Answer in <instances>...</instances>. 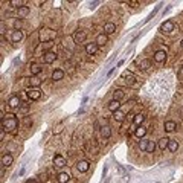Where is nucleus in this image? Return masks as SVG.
<instances>
[{"label": "nucleus", "mask_w": 183, "mask_h": 183, "mask_svg": "<svg viewBox=\"0 0 183 183\" xmlns=\"http://www.w3.org/2000/svg\"><path fill=\"white\" fill-rule=\"evenodd\" d=\"M5 139V130L2 128V131H0V140H3Z\"/></svg>", "instance_id": "obj_40"}, {"label": "nucleus", "mask_w": 183, "mask_h": 183, "mask_svg": "<svg viewBox=\"0 0 183 183\" xmlns=\"http://www.w3.org/2000/svg\"><path fill=\"white\" fill-rule=\"evenodd\" d=\"M87 38V34L84 31H75V34H73V41L75 43H84Z\"/></svg>", "instance_id": "obj_3"}, {"label": "nucleus", "mask_w": 183, "mask_h": 183, "mask_svg": "<svg viewBox=\"0 0 183 183\" xmlns=\"http://www.w3.org/2000/svg\"><path fill=\"white\" fill-rule=\"evenodd\" d=\"M11 5H14V6H17V8H20V6H23V2H18V0H12V2H9Z\"/></svg>", "instance_id": "obj_35"}, {"label": "nucleus", "mask_w": 183, "mask_h": 183, "mask_svg": "<svg viewBox=\"0 0 183 183\" xmlns=\"http://www.w3.org/2000/svg\"><path fill=\"white\" fill-rule=\"evenodd\" d=\"M113 117H115V121H117V122H122L124 119H125V115L121 112V110H117V112H115V113H113Z\"/></svg>", "instance_id": "obj_28"}, {"label": "nucleus", "mask_w": 183, "mask_h": 183, "mask_svg": "<svg viewBox=\"0 0 183 183\" xmlns=\"http://www.w3.org/2000/svg\"><path fill=\"white\" fill-rule=\"evenodd\" d=\"M8 105L11 107V108H20L22 107V102H20V98H18L17 95H14V96H11L9 98V101H8Z\"/></svg>", "instance_id": "obj_5"}, {"label": "nucleus", "mask_w": 183, "mask_h": 183, "mask_svg": "<svg viewBox=\"0 0 183 183\" xmlns=\"http://www.w3.org/2000/svg\"><path fill=\"white\" fill-rule=\"evenodd\" d=\"M64 78V72L61 70V69H55L53 72H52V79L53 81H61Z\"/></svg>", "instance_id": "obj_13"}, {"label": "nucleus", "mask_w": 183, "mask_h": 183, "mask_svg": "<svg viewBox=\"0 0 183 183\" xmlns=\"http://www.w3.org/2000/svg\"><path fill=\"white\" fill-rule=\"evenodd\" d=\"M57 180H58L60 183H69V180H70V174H69V172H60L58 177H57Z\"/></svg>", "instance_id": "obj_15"}, {"label": "nucleus", "mask_w": 183, "mask_h": 183, "mask_svg": "<svg viewBox=\"0 0 183 183\" xmlns=\"http://www.w3.org/2000/svg\"><path fill=\"white\" fill-rule=\"evenodd\" d=\"M98 49H99V46L96 44V41H95V43H87V44H86V52H87L89 55H95V53L98 52Z\"/></svg>", "instance_id": "obj_8"}, {"label": "nucleus", "mask_w": 183, "mask_h": 183, "mask_svg": "<svg viewBox=\"0 0 183 183\" xmlns=\"http://www.w3.org/2000/svg\"><path fill=\"white\" fill-rule=\"evenodd\" d=\"M26 183H38V180H37V179H27Z\"/></svg>", "instance_id": "obj_39"}, {"label": "nucleus", "mask_w": 183, "mask_h": 183, "mask_svg": "<svg viewBox=\"0 0 183 183\" xmlns=\"http://www.w3.org/2000/svg\"><path fill=\"white\" fill-rule=\"evenodd\" d=\"M101 133H102V137H104V139H108V137L112 136V130H110L108 125H104L102 128H101Z\"/></svg>", "instance_id": "obj_24"}, {"label": "nucleus", "mask_w": 183, "mask_h": 183, "mask_svg": "<svg viewBox=\"0 0 183 183\" xmlns=\"http://www.w3.org/2000/svg\"><path fill=\"white\" fill-rule=\"evenodd\" d=\"M180 48L183 49V40H182V43H180Z\"/></svg>", "instance_id": "obj_41"}, {"label": "nucleus", "mask_w": 183, "mask_h": 183, "mask_svg": "<svg viewBox=\"0 0 183 183\" xmlns=\"http://www.w3.org/2000/svg\"><path fill=\"white\" fill-rule=\"evenodd\" d=\"M53 165H55V166H58V168L66 166V159H64L61 154H55L53 156Z\"/></svg>", "instance_id": "obj_7"}, {"label": "nucleus", "mask_w": 183, "mask_h": 183, "mask_svg": "<svg viewBox=\"0 0 183 183\" xmlns=\"http://www.w3.org/2000/svg\"><path fill=\"white\" fill-rule=\"evenodd\" d=\"M29 84H31L32 89H38V87L41 86V79H40L38 76H32V78L29 79Z\"/></svg>", "instance_id": "obj_18"}, {"label": "nucleus", "mask_w": 183, "mask_h": 183, "mask_svg": "<svg viewBox=\"0 0 183 183\" xmlns=\"http://www.w3.org/2000/svg\"><path fill=\"white\" fill-rule=\"evenodd\" d=\"M160 31H162V32H165V34H169V32H172V31H174V23H172L171 20H166L165 23H162V26H160Z\"/></svg>", "instance_id": "obj_6"}, {"label": "nucleus", "mask_w": 183, "mask_h": 183, "mask_svg": "<svg viewBox=\"0 0 183 183\" xmlns=\"http://www.w3.org/2000/svg\"><path fill=\"white\" fill-rule=\"evenodd\" d=\"M27 98H29L31 101H37L41 98V92L38 89H29L27 90Z\"/></svg>", "instance_id": "obj_4"}, {"label": "nucleus", "mask_w": 183, "mask_h": 183, "mask_svg": "<svg viewBox=\"0 0 183 183\" xmlns=\"http://www.w3.org/2000/svg\"><path fill=\"white\" fill-rule=\"evenodd\" d=\"M115 31H116V24L115 23H105V26H104V34L105 35L113 34Z\"/></svg>", "instance_id": "obj_16"}, {"label": "nucleus", "mask_w": 183, "mask_h": 183, "mask_svg": "<svg viewBox=\"0 0 183 183\" xmlns=\"http://www.w3.org/2000/svg\"><path fill=\"white\" fill-rule=\"evenodd\" d=\"M124 90H121V89H116L115 92H113V99L115 101H121L122 98H124Z\"/></svg>", "instance_id": "obj_26"}, {"label": "nucleus", "mask_w": 183, "mask_h": 183, "mask_svg": "<svg viewBox=\"0 0 183 183\" xmlns=\"http://www.w3.org/2000/svg\"><path fill=\"white\" fill-rule=\"evenodd\" d=\"M154 148H156L154 140H148V146H146V153H153V151H154Z\"/></svg>", "instance_id": "obj_33"}, {"label": "nucleus", "mask_w": 183, "mask_h": 183, "mask_svg": "<svg viewBox=\"0 0 183 183\" xmlns=\"http://www.w3.org/2000/svg\"><path fill=\"white\" fill-rule=\"evenodd\" d=\"M174 130H176V122H174V121H166V122H165V131L171 133Z\"/></svg>", "instance_id": "obj_23"}, {"label": "nucleus", "mask_w": 183, "mask_h": 183, "mask_svg": "<svg viewBox=\"0 0 183 183\" xmlns=\"http://www.w3.org/2000/svg\"><path fill=\"white\" fill-rule=\"evenodd\" d=\"M57 57H58V55L57 53H55L53 50H50V52H44V63H48V64H50V63H53L55 60H57Z\"/></svg>", "instance_id": "obj_9"}, {"label": "nucleus", "mask_w": 183, "mask_h": 183, "mask_svg": "<svg viewBox=\"0 0 183 183\" xmlns=\"http://www.w3.org/2000/svg\"><path fill=\"white\" fill-rule=\"evenodd\" d=\"M53 46V41H46V43H41V48H43V50H46V52H50V48Z\"/></svg>", "instance_id": "obj_31"}, {"label": "nucleus", "mask_w": 183, "mask_h": 183, "mask_svg": "<svg viewBox=\"0 0 183 183\" xmlns=\"http://www.w3.org/2000/svg\"><path fill=\"white\" fill-rule=\"evenodd\" d=\"M146 146H148V140H143V139H142V140L139 142V148H140L142 151H146Z\"/></svg>", "instance_id": "obj_34"}, {"label": "nucleus", "mask_w": 183, "mask_h": 183, "mask_svg": "<svg viewBox=\"0 0 183 183\" xmlns=\"http://www.w3.org/2000/svg\"><path fill=\"white\" fill-rule=\"evenodd\" d=\"M11 38H12V41H14V43H18V41H20V40L23 38V32H22V31H14Z\"/></svg>", "instance_id": "obj_25"}, {"label": "nucleus", "mask_w": 183, "mask_h": 183, "mask_svg": "<svg viewBox=\"0 0 183 183\" xmlns=\"http://www.w3.org/2000/svg\"><path fill=\"white\" fill-rule=\"evenodd\" d=\"M12 160H14V159H12L11 154H5L3 157H2V166H3V168H5V166H9V165L12 163Z\"/></svg>", "instance_id": "obj_17"}, {"label": "nucleus", "mask_w": 183, "mask_h": 183, "mask_svg": "<svg viewBox=\"0 0 183 183\" xmlns=\"http://www.w3.org/2000/svg\"><path fill=\"white\" fill-rule=\"evenodd\" d=\"M119 107H121V102H119V101H115V99H112V101L108 102V105H107V108L110 110V112H113V113L117 112Z\"/></svg>", "instance_id": "obj_12"}, {"label": "nucleus", "mask_w": 183, "mask_h": 183, "mask_svg": "<svg viewBox=\"0 0 183 183\" xmlns=\"http://www.w3.org/2000/svg\"><path fill=\"white\" fill-rule=\"evenodd\" d=\"M150 66H151V61H150V60H142V61L139 63V69H140V70H148Z\"/></svg>", "instance_id": "obj_27"}, {"label": "nucleus", "mask_w": 183, "mask_h": 183, "mask_svg": "<svg viewBox=\"0 0 183 183\" xmlns=\"http://www.w3.org/2000/svg\"><path fill=\"white\" fill-rule=\"evenodd\" d=\"M17 12L20 17H26L27 14H29V6H20V8H17Z\"/></svg>", "instance_id": "obj_22"}, {"label": "nucleus", "mask_w": 183, "mask_h": 183, "mask_svg": "<svg viewBox=\"0 0 183 183\" xmlns=\"http://www.w3.org/2000/svg\"><path fill=\"white\" fill-rule=\"evenodd\" d=\"M61 130H63V124H60V125L57 127V130H53V133H60Z\"/></svg>", "instance_id": "obj_38"}, {"label": "nucleus", "mask_w": 183, "mask_h": 183, "mask_svg": "<svg viewBox=\"0 0 183 183\" xmlns=\"http://www.w3.org/2000/svg\"><path fill=\"white\" fill-rule=\"evenodd\" d=\"M89 168H90V163H89L87 160H81V162L76 163V169H78L79 172H87Z\"/></svg>", "instance_id": "obj_10"}, {"label": "nucleus", "mask_w": 183, "mask_h": 183, "mask_svg": "<svg viewBox=\"0 0 183 183\" xmlns=\"http://www.w3.org/2000/svg\"><path fill=\"white\" fill-rule=\"evenodd\" d=\"M134 134H136L137 137H143V136L146 134V128H145V127H137L136 130H134Z\"/></svg>", "instance_id": "obj_29"}, {"label": "nucleus", "mask_w": 183, "mask_h": 183, "mask_svg": "<svg viewBox=\"0 0 183 183\" xmlns=\"http://www.w3.org/2000/svg\"><path fill=\"white\" fill-rule=\"evenodd\" d=\"M23 122H24V125H27V127H29V125H32V119H31L29 116H26Z\"/></svg>", "instance_id": "obj_36"}, {"label": "nucleus", "mask_w": 183, "mask_h": 183, "mask_svg": "<svg viewBox=\"0 0 183 183\" xmlns=\"http://www.w3.org/2000/svg\"><path fill=\"white\" fill-rule=\"evenodd\" d=\"M66 67H69V72L70 73H73V70H75V69H73V66H72V63H66Z\"/></svg>", "instance_id": "obj_37"}, {"label": "nucleus", "mask_w": 183, "mask_h": 183, "mask_svg": "<svg viewBox=\"0 0 183 183\" xmlns=\"http://www.w3.org/2000/svg\"><path fill=\"white\" fill-rule=\"evenodd\" d=\"M154 61L156 63H163V61H166V52L165 50H157L154 53Z\"/></svg>", "instance_id": "obj_11"}, {"label": "nucleus", "mask_w": 183, "mask_h": 183, "mask_svg": "<svg viewBox=\"0 0 183 183\" xmlns=\"http://www.w3.org/2000/svg\"><path fill=\"white\" fill-rule=\"evenodd\" d=\"M180 75H182V76H183V69H182V70H180Z\"/></svg>", "instance_id": "obj_42"}, {"label": "nucleus", "mask_w": 183, "mask_h": 183, "mask_svg": "<svg viewBox=\"0 0 183 183\" xmlns=\"http://www.w3.org/2000/svg\"><path fill=\"white\" fill-rule=\"evenodd\" d=\"M169 140L171 139H168V137H162V139H159V148L160 150H165V148H168V145H169Z\"/></svg>", "instance_id": "obj_21"}, {"label": "nucleus", "mask_w": 183, "mask_h": 183, "mask_svg": "<svg viewBox=\"0 0 183 183\" xmlns=\"http://www.w3.org/2000/svg\"><path fill=\"white\" fill-rule=\"evenodd\" d=\"M17 127H18V119L15 117V115H12V113L3 115L2 113V128L5 131L14 133Z\"/></svg>", "instance_id": "obj_1"}, {"label": "nucleus", "mask_w": 183, "mask_h": 183, "mask_svg": "<svg viewBox=\"0 0 183 183\" xmlns=\"http://www.w3.org/2000/svg\"><path fill=\"white\" fill-rule=\"evenodd\" d=\"M168 148L171 153H176L179 150V142L177 140H169V145H168Z\"/></svg>", "instance_id": "obj_30"}, {"label": "nucleus", "mask_w": 183, "mask_h": 183, "mask_svg": "<svg viewBox=\"0 0 183 183\" xmlns=\"http://www.w3.org/2000/svg\"><path fill=\"white\" fill-rule=\"evenodd\" d=\"M22 27H23V22H22V18H17V20L14 22V29H15V31H22Z\"/></svg>", "instance_id": "obj_32"}, {"label": "nucleus", "mask_w": 183, "mask_h": 183, "mask_svg": "<svg viewBox=\"0 0 183 183\" xmlns=\"http://www.w3.org/2000/svg\"><path fill=\"white\" fill-rule=\"evenodd\" d=\"M29 69H31V73H32L34 76H37L41 72V66H40V64H37V63H32Z\"/></svg>", "instance_id": "obj_20"}, {"label": "nucleus", "mask_w": 183, "mask_h": 183, "mask_svg": "<svg viewBox=\"0 0 183 183\" xmlns=\"http://www.w3.org/2000/svg\"><path fill=\"white\" fill-rule=\"evenodd\" d=\"M55 35H57V32H53V31H50V29H41L40 38H41L43 43H46V41H53V37H55Z\"/></svg>", "instance_id": "obj_2"}, {"label": "nucleus", "mask_w": 183, "mask_h": 183, "mask_svg": "<svg viewBox=\"0 0 183 183\" xmlns=\"http://www.w3.org/2000/svg\"><path fill=\"white\" fill-rule=\"evenodd\" d=\"M107 41H108V38H107L105 34H99L96 37V44L98 46H104V44H107Z\"/></svg>", "instance_id": "obj_19"}, {"label": "nucleus", "mask_w": 183, "mask_h": 183, "mask_svg": "<svg viewBox=\"0 0 183 183\" xmlns=\"http://www.w3.org/2000/svg\"><path fill=\"white\" fill-rule=\"evenodd\" d=\"M143 121H145V116H143L142 113L134 115V116H133V122H134V125H136V127H142Z\"/></svg>", "instance_id": "obj_14"}]
</instances>
